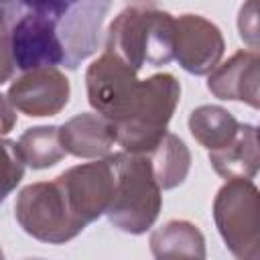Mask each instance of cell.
Listing matches in <instances>:
<instances>
[{"label":"cell","instance_id":"24","mask_svg":"<svg viewBox=\"0 0 260 260\" xmlns=\"http://www.w3.org/2000/svg\"><path fill=\"white\" fill-rule=\"evenodd\" d=\"M2 256H4V252H2V250H0V258H2Z\"/></svg>","mask_w":260,"mask_h":260},{"label":"cell","instance_id":"25","mask_svg":"<svg viewBox=\"0 0 260 260\" xmlns=\"http://www.w3.org/2000/svg\"><path fill=\"white\" fill-rule=\"evenodd\" d=\"M2 2H6V0H0V4H2Z\"/></svg>","mask_w":260,"mask_h":260},{"label":"cell","instance_id":"3","mask_svg":"<svg viewBox=\"0 0 260 260\" xmlns=\"http://www.w3.org/2000/svg\"><path fill=\"white\" fill-rule=\"evenodd\" d=\"M181 83L173 73H154L140 79L128 114L116 122V144L126 152L146 154L165 136L179 106Z\"/></svg>","mask_w":260,"mask_h":260},{"label":"cell","instance_id":"6","mask_svg":"<svg viewBox=\"0 0 260 260\" xmlns=\"http://www.w3.org/2000/svg\"><path fill=\"white\" fill-rule=\"evenodd\" d=\"M0 30L8 39L14 67L18 71L63 65V45L57 26L47 16L16 0H6L0 4Z\"/></svg>","mask_w":260,"mask_h":260},{"label":"cell","instance_id":"10","mask_svg":"<svg viewBox=\"0 0 260 260\" xmlns=\"http://www.w3.org/2000/svg\"><path fill=\"white\" fill-rule=\"evenodd\" d=\"M71 95V83L57 67H41L22 71L10 87L6 98L20 114L28 118L57 116Z\"/></svg>","mask_w":260,"mask_h":260},{"label":"cell","instance_id":"14","mask_svg":"<svg viewBox=\"0 0 260 260\" xmlns=\"http://www.w3.org/2000/svg\"><path fill=\"white\" fill-rule=\"evenodd\" d=\"M209 162L223 179H254L260 167L256 126L240 122L238 132L225 146L209 150Z\"/></svg>","mask_w":260,"mask_h":260},{"label":"cell","instance_id":"23","mask_svg":"<svg viewBox=\"0 0 260 260\" xmlns=\"http://www.w3.org/2000/svg\"><path fill=\"white\" fill-rule=\"evenodd\" d=\"M130 2V6H142V8H154V4L158 0H126Z\"/></svg>","mask_w":260,"mask_h":260},{"label":"cell","instance_id":"16","mask_svg":"<svg viewBox=\"0 0 260 260\" xmlns=\"http://www.w3.org/2000/svg\"><path fill=\"white\" fill-rule=\"evenodd\" d=\"M152 175L158 183V187L175 189L179 187L189 171H191V150L189 146L173 132H165V136L158 140V144L146 152Z\"/></svg>","mask_w":260,"mask_h":260},{"label":"cell","instance_id":"20","mask_svg":"<svg viewBox=\"0 0 260 260\" xmlns=\"http://www.w3.org/2000/svg\"><path fill=\"white\" fill-rule=\"evenodd\" d=\"M240 39L254 51H258V4L256 0H244L238 14Z\"/></svg>","mask_w":260,"mask_h":260},{"label":"cell","instance_id":"2","mask_svg":"<svg viewBox=\"0 0 260 260\" xmlns=\"http://www.w3.org/2000/svg\"><path fill=\"white\" fill-rule=\"evenodd\" d=\"M175 16L167 10L128 6L108 26L106 49L140 71L175 59Z\"/></svg>","mask_w":260,"mask_h":260},{"label":"cell","instance_id":"7","mask_svg":"<svg viewBox=\"0 0 260 260\" xmlns=\"http://www.w3.org/2000/svg\"><path fill=\"white\" fill-rule=\"evenodd\" d=\"M14 217L28 236L45 244H65L85 230L69 211L55 179L30 183L20 189L14 203Z\"/></svg>","mask_w":260,"mask_h":260},{"label":"cell","instance_id":"1","mask_svg":"<svg viewBox=\"0 0 260 260\" xmlns=\"http://www.w3.org/2000/svg\"><path fill=\"white\" fill-rule=\"evenodd\" d=\"M114 169V195L108 205L110 223L132 236L146 234L162 209V189L158 187L148 156L138 152H110Z\"/></svg>","mask_w":260,"mask_h":260},{"label":"cell","instance_id":"11","mask_svg":"<svg viewBox=\"0 0 260 260\" xmlns=\"http://www.w3.org/2000/svg\"><path fill=\"white\" fill-rule=\"evenodd\" d=\"M175 59L191 75H207L223 57L225 41L219 26L201 14L175 18Z\"/></svg>","mask_w":260,"mask_h":260},{"label":"cell","instance_id":"13","mask_svg":"<svg viewBox=\"0 0 260 260\" xmlns=\"http://www.w3.org/2000/svg\"><path fill=\"white\" fill-rule=\"evenodd\" d=\"M67 154L77 158H104L116 144V124L98 112H81L59 126Z\"/></svg>","mask_w":260,"mask_h":260},{"label":"cell","instance_id":"21","mask_svg":"<svg viewBox=\"0 0 260 260\" xmlns=\"http://www.w3.org/2000/svg\"><path fill=\"white\" fill-rule=\"evenodd\" d=\"M14 71H16V67H14V59H12V53H10L8 39L0 30V85L6 83L14 75Z\"/></svg>","mask_w":260,"mask_h":260},{"label":"cell","instance_id":"12","mask_svg":"<svg viewBox=\"0 0 260 260\" xmlns=\"http://www.w3.org/2000/svg\"><path fill=\"white\" fill-rule=\"evenodd\" d=\"M207 89L225 102L260 106V57L254 49H242L207 73Z\"/></svg>","mask_w":260,"mask_h":260},{"label":"cell","instance_id":"5","mask_svg":"<svg viewBox=\"0 0 260 260\" xmlns=\"http://www.w3.org/2000/svg\"><path fill=\"white\" fill-rule=\"evenodd\" d=\"M213 221L238 260L260 258V191L252 179H225L213 199Z\"/></svg>","mask_w":260,"mask_h":260},{"label":"cell","instance_id":"18","mask_svg":"<svg viewBox=\"0 0 260 260\" xmlns=\"http://www.w3.org/2000/svg\"><path fill=\"white\" fill-rule=\"evenodd\" d=\"M18 150L26 167L35 171L51 169L57 162L63 160L67 154L61 138H59V126H32L26 128L18 138Z\"/></svg>","mask_w":260,"mask_h":260},{"label":"cell","instance_id":"17","mask_svg":"<svg viewBox=\"0 0 260 260\" xmlns=\"http://www.w3.org/2000/svg\"><path fill=\"white\" fill-rule=\"evenodd\" d=\"M238 126L240 122L236 120V116L221 106L205 104L189 114L191 136L207 150H217L225 146L238 132Z\"/></svg>","mask_w":260,"mask_h":260},{"label":"cell","instance_id":"19","mask_svg":"<svg viewBox=\"0 0 260 260\" xmlns=\"http://www.w3.org/2000/svg\"><path fill=\"white\" fill-rule=\"evenodd\" d=\"M24 160L14 140L0 136V203L18 187L24 177Z\"/></svg>","mask_w":260,"mask_h":260},{"label":"cell","instance_id":"15","mask_svg":"<svg viewBox=\"0 0 260 260\" xmlns=\"http://www.w3.org/2000/svg\"><path fill=\"white\" fill-rule=\"evenodd\" d=\"M150 252L154 258H205V238L201 230L187 219H171L150 234Z\"/></svg>","mask_w":260,"mask_h":260},{"label":"cell","instance_id":"9","mask_svg":"<svg viewBox=\"0 0 260 260\" xmlns=\"http://www.w3.org/2000/svg\"><path fill=\"white\" fill-rule=\"evenodd\" d=\"M69 211L85 228L106 215L114 195V169L108 156L75 165L55 177Z\"/></svg>","mask_w":260,"mask_h":260},{"label":"cell","instance_id":"22","mask_svg":"<svg viewBox=\"0 0 260 260\" xmlns=\"http://www.w3.org/2000/svg\"><path fill=\"white\" fill-rule=\"evenodd\" d=\"M16 126V110L6 95L0 93V136L8 134Z\"/></svg>","mask_w":260,"mask_h":260},{"label":"cell","instance_id":"4","mask_svg":"<svg viewBox=\"0 0 260 260\" xmlns=\"http://www.w3.org/2000/svg\"><path fill=\"white\" fill-rule=\"evenodd\" d=\"M22 6L47 16L63 45L67 69H77L89 59L102 39V26L112 0H16Z\"/></svg>","mask_w":260,"mask_h":260},{"label":"cell","instance_id":"8","mask_svg":"<svg viewBox=\"0 0 260 260\" xmlns=\"http://www.w3.org/2000/svg\"><path fill=\"white\" fill-rule=\"evenodd\" d=\"M138 83V71L110 51H104L85 71L89 106L114 124L128 114L136 98Z\"/></svg>","mask_w":260,"mask_h":260}]
</instances>
